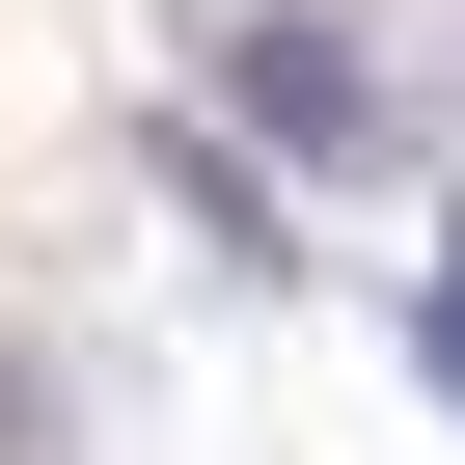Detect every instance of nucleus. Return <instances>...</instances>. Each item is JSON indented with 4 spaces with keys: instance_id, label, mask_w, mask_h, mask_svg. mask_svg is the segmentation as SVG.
<instances>
[{
    "instance_id": "1",
    "label": "nucleus",
    "mask_w": 465,
    "mask_h": 465,
    "mask_svg": "<svg viewBox=\"0 0 465 465\" xmlns=\"http://www.w3.org/2000/svg\"><path fill=\"white\" fill-rule=\"evenodd\" d=\"M219 137H274V164H383V55L329 28V0H247V28H219Z\"/></svg>"
}]
</instances>
